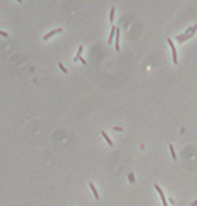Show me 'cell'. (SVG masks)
<instances>
[{
  "instance_id": "obj_1",
  "label": "cell",
  "mask_w": 197,
  "mask_h": 206,
  "mask_svg": "<svg viewBox=\"0 0 197 206\" xmlns=\"http://www.w3.org/2000/svg\"><path fill=\"white\" fill-rule=\"evenodd\" d=\"M167 42H169V45H170V50H172V56H173V63L176 65V63H178V51H176V48H175V44H173V41H172L170 38H167Z\"/></svg>"
},
{
  "instance_id": "obj_2",
  "label": "cell",
  "mask_w": 197,
  "mask_h": 206,
  "mask_svg": "<svg viewBox=\"0 0 197 206\" xmlns=\"http://www.w3.org/2000/svg\"><path fill=\"white\" fill-rule=\"evenodd\" d=\"M155 187V190H157V193L160 194V199H161V202H163V205L167 206L169 205V202H167V199H166V196H164V193H163V190L160 188V185H154Z\"/></svg>"
},
{
  "instance_id": "obj_3",
  "label": "cell",
  "mask_w": 197,
  "mask_h": 206,
  "mask_svg": "<svg viewBox=\"0 0 197 206\" xmlns=\"http://www.w3.org/2000/svg\"><path fill=\"white\" fill-rule=\"evenodd\" d=\"M196 32H191V33H184V35H181V36H178V42H185L187 39H190V38H193V35H194Z\"/></svg>"
},
{
  "instance_id": "obj_4",
  "label": "cell",
  "mask_w": 197,
  "mask_h": 206,
  "mask_svg": "<svg viewBox=\"0 0 197 206\" xmlns=\"http://www.w3.org/2000/svg\"><path fill=\"white\" fill-rule=\"evenodd\" d=\"M62 32H63V29H60V27H59V29H54V30H51L50 33H47V35L44 36V41H48L51 36H54L56 33H62Z\"/></svg>"
},
{
  "instance_id": "obj_5",
  "label": "cell",
  "mask_w": 197,
  "mask_h": 206,
  "mask_svg": "<svg viewBox=\"0 0 197 206\" xmlns=\"http://www.w3.org/2000/svg\"><path fill=\"white\" fill-rule=\"evenodd\" d=\"M114 48H116V51H120V33H119V29L116 30V42H114Z\"/></svg>"
},
{
  "instance_id": "obj_6",
  "label": "cell",
  "mask_w": 197,
  "mask_h": 206,
  "mask_svg": "<svg viewBox=\"0 0 197 206\" xmlns=\"http://www.w3.org/2000/svg\"><path fill=\"white\" fill-rule=\"evenodd\" d=\"M89 187H90V190H92V193H93V197H95V200H99V194H98V190L95 188V185H93L92 182H89Z\"/></svg>"
},
{
  "instance_id": "obj_7",
  "label": "cell",
  "mask_w": 197,
  "mask_h": 206,
  "mask_svg": "<svg viewBox=\"0 0 197 206\" xmlns=\"http://www.w3.org/2000/svg\"><path fill=\"white\" fill-rule=\"evenodd\" d=\"M116 30H117L116 27H113V29L110 30V36H108V42H107V44H113V38H114V35H116Z\"/></svg>"
},
{
  "instance_id": "obj_8",
  "label": "cell",
  "mask_w": 197,
  "mask_h": 206,
  "mask_svg": "<svg viewBox=\"0 0 197 206\" xmlns=\"http://www.w3.org/2000/svg\"><path fill=\"white\" fill-rule=\"evenodd\" d=\"M101 134H102V139H105L107 145H108V146H113V142H111V139L107 135V132H105V131H101Z\"/></svg>"
},
{
  "instance_id": "obj_9",
  "label": "cell",
  "mask_w": 197,
  "mask_h": 206,
  "mask_svg": "<svg viewBox=\"0 0 197 206\" xmlns=\"http://www.w3.org/2000/svg\"><path fill=\"white\" fill-rule=\"evenodd\" d=\"M114 11H116V9H114V6H113V8H111V11H110V18H108V21H110V23H113V21H114Z\"/></svg>"
},
{
  "instance_id": "obj_10",
  "label": "cell",
  "mask_w": 197,
  "mask_h": 206,
  "mask_svg": "<svg viewBox=\"0 0 197 206\" xmlns=\"http://www.w3.org/2000/svg\"><path fill=\"white\" fill-rule=\"evenodd\" d=\"M169 151H170V154H172V158H173V160L176 161V154H175V148H173L172 145L169 146Z\"/></svg>"
},
{
  "instance_id": "obj_11",
  "label": "cell",
  "mask_w": 197,
  "mask_h": 206,
  "mask_svg": "<svg viewBox=\"0 0 197 206\" xmlns=\"http://www.w3.org/2000/svg\"><path fill=\"white\" fill-rule=\"evenodd\" d=\"M57 66H59V68H60V71H62V72H63V74H68V69H66V68H65V66H63V65H62V63H59V65H57Z\"/></svg>"
},
{
  "instance_id": "obj_12",
  "label": "cell",
  "mask_w": 197,
  "mask_h": 206,
  "mask_svg": "<svg viewBox=\"0 0 197 206\" xmlns=\"http://www.w3.org/2000/svg\"><path fill=\"white\" fill-rule=\"evenodd\" d=\"M83 50H84V47H83V45H80V47H78V51H77V56H80V54L83 53Z\"/></svg>"
},
{
  "instance_id": "obj_13",
  "label": "cell",
  "mask_w": 197,
  "mask_h": 206,
  "mask_svg": "<svg viewBox=\"0 0 197 206\" xmlns=\"http://www.w3.org/2000/svg\"><path fill=\"white\" fill-rule=\"evenodd\" d=\"M0 36H3V38H6V39L9 38V36H8V33H6V32H2V30H0Z\"/></svg>"
},
{
  "instance_id": "obj_14",
  "label": "cell",
  "mask_w": 197,
  "mask_h": 206,
  "mask_svg": "<svg viewBox=\"0 0 197 206\" xmlns=\"http://www.w3.org/2000/svg\"><path fill=\"white\" fill-rule=\"evenodd\" d=\"M113 129H116V131H120V132L123 131V128H120V126H113Z\"/></svg>"
},
{
  "instance_id": "obj_15",
  "label": "cell",
  "mask_w": 197,
  "mask_h": 206,
  "mask_svg": "<svg viewBox=\"0 0 197 206\" xmlns=\"http://www.w3.org/2000/svg\"><path fill=\"white\" fill-rule=\"evenodd\" d=\"M128 178H129V181H131V182H134V175H133V173H129V175H128Z\"/></svg>"
},
{
  "instance_id": "obj_16",
  "label": "cell",
  "mask_w": 197,
  "mask_h": 206,
  "mask_svg": "<svg viewBox=\"0 0 197 206\" xmlns=\"http://www.w3.org/2000/svg\"><path fill=\"white\" fill-rule=\"evenodd\" d=\"M17 2H18V3H23V0H17Z\"/></svg>"
},
{
  "instance_id": "obj_17",
  "label": "cell",
  "mask_w": 197,
  "mask_h": 206,
  "mask_svg": "<svg viewBox=\"0 0 197 206\" xmlns=\"http://www.w3.org/2000/svg\"><path fill=\"white\" fill-rule=\"evenodd\" d=\"M0 18H2V17H0Z\"/></svg>"
}]
</instances>
